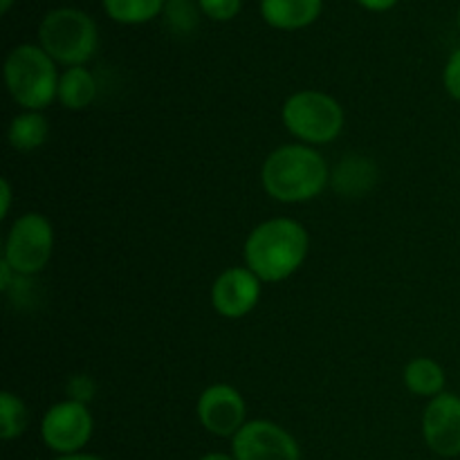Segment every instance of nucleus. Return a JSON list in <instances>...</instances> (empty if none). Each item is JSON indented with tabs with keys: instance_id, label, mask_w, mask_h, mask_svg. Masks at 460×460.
Returning <instances> with one entry per match:
<instances>
[{
	"instance_id": "f257e3e1",
	"label": "nucleus",
	"mask_w": 460,
	"mask_h": 460,
	"mask_svg": "<svg viewBox=\"0 0 460 460\" xmlns=\"http://www.w3.org/2000/svg\"><path fill=\"white\" fill-rule=\"evenodd\" d=\"M331 178L322 153L301 142L274 148L261 166V187L272 200L283 205L314 200L322 196Z\"/></svg>"
},
{
	"instance_id": "f03ea898",
	"label": "nucleus",
	"mask_w": 460,
	"mask_h": 460,
	"mask_svg": "<svg viewBox=\"0 0 460 460\" xmlns=\"http://www.w3.org/2000/svg\"><path fill=\"white\" fill-rule=\"evenodd\" d=\"M308 229L295 218H270L256 225L243 245V261L263 283H281L308 259Z\"/></svg>"
},
{
	"instance_id": "7ed1b4c3",
	"label": "nucleus",
	"mask_w": 460,
	"mask_h": 460,
	"mask_svg": "<svg viewBox=\"0 0 460 460\" xmlns=\"http://www.w3.org/2000/svg\"><path fill=\"white\" fill-rule=\"evenodd\" d=\"M57 61L40 45L22 43L4 58V85L22 111L43 112L58 97Z\"/></svg>"
},
{
	"instance_id": "20e7f679",
	"label": "nucleus",
	"mask_w": 460,
	"mask_h": 460,
	"mask_svg": "<svg viewBox=\"0 0 460 460\" xmlns=\"http://www.w3.org/2000/svg\"><path fill=\"white\" fill-rule=\"evenodd\" d=\"M39 45L58 66H85L99 48L97 22L84 9L57 7L40 21Z\"/></svg>"
},
{
	"instance_id": "39448f33",
	"label": "nucleus",
	"mask_w": 460,
	"mask_h": 460,
	"mask_svg": "<svg viewBox=\"0 0 460 460\" xmlns=\"http://www.w3.org/2000/svg\"><path fill=\"white\" fill-rule=\"evenodd\" d=\"M288 133L308 146H326L341 135L346 124L344 106L322 90H299L281 108Z\"/></svg>"
},
{
	"instance_id": "423d86ee",
	"label": "nucleus",
	"mask_w": 460,
	"mask_h": 460,
	"mask_svg": "<svg viewBox=\"0 0 460 460\" xmlns=\"http://www.w3.org/2000/svg\"><path fill=\"white\" fill-rule=\"evenodd\" d=\"M54 254V227L36 211L18 216L4 238L3 261L16 277H34L48 268Z\"/></svg>"
},
{
	"instance_id": "0eeeda50",
	"label": "nucleus",
	"mask_w": 460,
	"mask_h": 460,
	"mask_svg": "<svg viewBox=\"0 0 460 460\" xmlns=\"http://www.w3.org/2000/svg\"><path fill=\"white\" fill-rule=\"evenodd\" d=\"M94 434V418L81 400H63L52 404L40 420V438L57 456L84 452Z\"/></svg>"
},
{
	"instance_id": "6e6552de",
	"label": "nucleus",
	"mask_w": 460,
	"mask_h": 460,
	"mask_svg": "<svg viewBox=\"0 0 460 460\" xmlns=\"http://www.w3.org/2000/svg\"><path fill=\"white\" fill-rule=\"evenodd\" d=\"M236 460H301L295 436L272 420H247L232 438Z\"/></svg>"
},
{
	"instance_id": "1a4fd4ad",
	"label": "nucleus",
	"mask_w": 460,
	"mask_h": 460,
	"mask_svg": "<svg viewBox=\"0 0 460 460\" xmlns=\"http://www.w3.org/2000/svg\"><path fill=\"white\" fill-rule=\"evenodd\" d=\"M202 429L218 438H234L247 422V404L241 391L232 385H211L200 394L196 404Z\"/></svg>"
},
{
	"instance_id": "9d476101",
	"label": "nucleus",
	"mask_w": 460,
	"mask_h": 460,
	"mask_svg": "<svg viewBox=\"0 0 460 460\" xmlns=\"http://www.w3.org/2000/svg\"><path fill=\"white\" fill-rule=\"evenodd\" d=\"M263 281L245 265L227 268L211 286V305L225 319H243L259 305Z\"/></svg>"
},
{
	"instance_id": "9b49d317",
	"label": "nucleus",
	"mask_w": 460,
	"mask_h": 460,
	"mask_svg": "<svg viewBox=\"0 0 460 460\" xmlns=\"http://www.w3.org/2000/svg\"><path fill=\"white\" fill-rule=\"evenodd\" d=\"M422 438L440 458L460 456V395L440 394L422 411Z\"/></svg>"
},
{
	"instance_id": "f8f14e48",
	"label": "nucleus",
	"mask_w": 460,
	"mask_h": 460,
	"mask_svg": "<svg viewBox=\"0 0 460 460\" xmlns=\"http://www.w3.org/2000/svg\"><path fill=\"white\" fill-rule=\"evenodd\" d=\"M323 0H261V16L274 30L296 31L322 16Z\"/></svg>"
},
{
	"instance_id": "ddd939ff",
	"label": "nucleus",
	"mask_w": 460,
	"mask_h": 460,
	"mask_svg": "<svg viewBox=\"0 0 460 460\" xmlns=\"http://www.w3.org/2000/svg\"><path fill=\"white\" fill-rule=\"evenodd\" d=\"M58 103L67 111H85L97 99V79L85 66L66 67L58 79Z\"/></svg>"
},
{
	"instance_id": "4468645a",
	"label": "nucleus",
	"mask_w": 460,
	"mask_h": 460,
	"mask_svg": "<svg viewBox=\"0 0 460 460\" xmlns=\"http://www.w3.org/2000/svg\"><path fill=\"white\" fill-rule=\"evenodd\" d=\"M402 377L409 394L427 400H434L438 398L440 394H445V385H447L445 368L431 358H413L411 362L404 367Z\"/></svg>"
},
{
	"instance_id": "2eb2a0df",
	"label": "nucleus",
	"mask_w": 460,
	"mask_h": 460,
	"mask_svg": "<svg viewBox=\"0 0 460 460\" xmlns=\"http://www.w3.org/2000/svg\"><path fill=\"white\" fill-rule=\"evenodd\" d=\"M49 137V121L39 111H21L7 128V142L13 151L31 153L43 146Z\"/></svg>"
},
{
	"instance_id": "dca6fc26",
	"label": "nucleus",
	"mask_w": 460,
	"mask_h": 460,
	"mask_svg": "<svg viewBox=\"0 0 460 460\" xmlns=\"http://www.w3.org/2000/svg\"><path fill=\"white\" fill-rule=\"evenodd\" d=\"M108 18L121 25H142L164 13L166 0H102Z\"/></svg>"
},
{
	"instance_id": "f3484780",
	"label": "nucleus",
	"mask_w": 460,
	"mask_h": 460,
	"mask_svg": "<svg viewBox=\"0 0 460 460\" xmlns=\"http://www.w3.org/2000/svg\"><path fill=\"white\" fill-rule=\"evenodd\" d=\"M27 425H30V411L25 402L12 391H3L0 394V438L7 443L21 438Z\"/></svg>"
},
{
	"instance_id": "a211bd4d",
	"label": "nucleus",
	"mask_w": 460,
	"mask_h": 460,
	"mask_svg": "<svg viewBox=\"0 0 460 460\" xmlns=\"http://www.w3.org/2000/svg\"><path fill=\"white\" fill-rule=\"evenodd\" d=\"M358 175L359 178H376V169H373V164L367 157H349L344 164L337 166L331 180L335 182L337 191H344L349 196H362L371 184L358 180Z\"/></svg>"
},
{
	"instance_id": "6ab92c4d",
	"label": "nucleus",
	"mask_w": 460,
	"mask_h": 460,
	"mask_svg": "<svg viewBox=\"0 0 460 460\" xmlns=\"http://www.w3.org/2000/svg\"><path fill=\"white\" fill-rule=\"evenodd\" d=\"M198 12H200V4L193 3V0H166L164 4L166 22L178 34H189V31L196 30Z\"/></svg>"
},
{
	"instance_id": "aec40b11",
	"label": "nucleus",
	"mask_w": 460,
	"mask_h": 460,
	"mask_svg": "<svg viewBox=\"0 0 460 460\" xmlns=\"http://www.w3.org/2000/svg\"><path fill=\"white\" fill-rule=\"evenodd\" d=\"M198 4H200V12L207 18L216 22H225L238 16L243 0H198Z\"/></svg>"
},
{
	"instance_id": "412c9836",
	"label": "nucleus",
	"mask_w": 460,
	"mask_h": 460,
	"mask_svg": "<svg viewBox=\"0 0 460 460\" xmlns=\"http://www.w3.org/2000/svg\"><path fill=\"white\" fill-rule=\"evenodd\" d=\"M443 85L454 102H460V48L449 54L443 70Z\"/></svg>"
},
{
	"instance_id": "4be33fe9",
	"label": "nucleus",
	"mask_w": 460,
	"mask_h": 460,
	"mask_svg": "<svg viewBox=\"0 0 460 460\" xmlns=\"http://www.w3.org/2000/svg\"><path fill=\"white\" fill-rule=\"evenodd\" d=\"M12 200H13V191H12V182L7 178L0 180V218H7L9 211H12Z\"/></svg>"
},
{
	"instance_id": "5701e85b",
	"label": "nucleus",
	"mask_w": 460,
	"mask_h": 460,
	"mask_svg": "<svg viewBox=\"0 0 460 460\" xmlns=\"http://www.w3.org/2000/svg\"><path fill=\"white\" fill-rule=\"evenodd\" d=\"M359 7L368 9V12H389L398 4V0H355Z\"/></svg>"
},
{
	"instance_id": "b1692460",
	"label": "nucleus",
	"mask_w": 460,
	"mask_h": 460,
	"mask_svg": "<svg viewBox=\"0 0 460 460\" xmlns=\"http://www.w3.org/2000/svg\"><path fill=\"white\" fill-rule=\"evenodd\" d=\"M54 460H103V458L102 456H94V454L79 452V454H70V456H57Z\"/></svg>"
},
{
	"instance_id": "393cba45",
	"label": "nucleus",
	"mask_w": 460,
	"mask_h": 460,
	"mask_svg": "<svg viewBox=\"0 0 460 460\" xmlns=\"http://www.w3.org/2000/svg\"><path fill=\"white\" fill-rule=\"evenodd\" d=\"M200 460H236L232 456V454H223V452H211V454H205Z\"/></svg>"
},
{
	"instance_id": "a878e982",
	"label": "nucleus",
	"mask_w": 460,
	"mask_h": 460,
	"mask_svg": "<svg viewBox=\"0 0 460 460\" xmlns=\"http://www.w3.org/2000/svg\"><path fill=\"white\" fill-rule=\"evenodd\" d=\"M13 0H0V13H7L12 9Z\"/></svg>"
},
{
	"instance_id": "bb28decb",
	"label": "nucleus",
	"mask_w": 460,
	"mask_h": 460,
	"mask_svg": "<svg viewBox=\"0 0 460 460\" xmlns=\"http://www.w3.org/2000/svg\"><path fill=\"white\" fill-rule=\"evenodd\" d=\"M458 30H460V9H458Z\"/></svg>"
}]
</instances>
